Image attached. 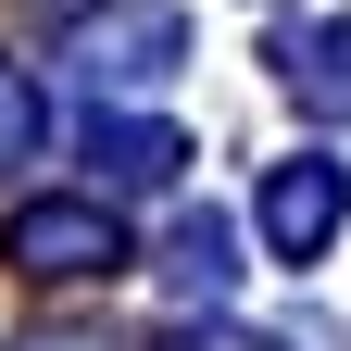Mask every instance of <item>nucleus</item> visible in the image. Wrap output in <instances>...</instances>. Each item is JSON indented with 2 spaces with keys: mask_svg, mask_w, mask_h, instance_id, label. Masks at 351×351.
<instances>
[{
  "mask_svg": "<svg viewBox=\"0 0 351 351\" xmlns=\"http://www.w3.org/2000/svg\"><path fill=\"white\" fill-rule=\"evenodd\" d=\"M176 63H189V25H176L163 13V0H151V13H88L75 25V88H88V101H101V88H163Z\"/></svg>",
  "mask_w": 351,
  "mask_h": 351,
  "instance_id": "obj_2",
  "label": "nucleus"
},
{
  "mask_svg": "<svg viewBox=\"0 0 351 351\" xmlns=\"http://www.w3.org/2000/svg\"><path fill=\"white\" fill-rule=\"evenodd\" d=\"M276 75H289V101L314 113V125H351V13L289 25V38H276Z\"/></svg>",
  "mask_w": 351,
  "mask_h": 351,
  "instance_id": "obj_4",
  "label": "nucleus"
},
{
  "mask_svg": "<svg viewBox=\"0 0 351 351\" xmlns=\"http://www.w3.org/2000/svg\"><path fill=\"white\" fill-rule=\"evenodd\" d=\"M38 138H51V113H38L25 63H0V176H13V163H38Z\"/></svg>",
  "mask_w": 351,
  "mask_h": 351,
  "instance_id": "obj_7",
  "label": "nucleus"
},
{
  "mask_svg": "<svg viewBox=\"0 0 351 351\" xmlns=\"http://www.w3.org/2000/svg\"><path fill=\"white\" fill-rule=\"evenodd\" d=\"M25 13H51V25H63V13H88V0H25Z\"/></svg>",
  "mask_w": 351,
  "mask_h": 351,
  "instance_id": "obj_9",
  "label": "nucleus"
},
{
  "mask_svg": "<svg viewBox=\"0 0 351 351\" xmlns=\"http://www.w3.org/2000/svg\"><path fill=\"white\" fill-rule=\"evenodd\" d=\"M163 289L176 301H226L239 289V226L226 213H176L163 226Z\"/></svg>",
  "mask_w": 351,
  "mask_h": 351,
  "instance_id": "obj_6",
  "label": "nucleus"
},
{
  "mask_svg": "<svg viewBox=\"0 0 351 351\" xmlns=\"http://www.w3.org/2000/svg\"><path fill=\"white\" fill-rule=\"evenodd\" d=\"M0 263L38 289H75V276H113L125 263V226H113V201L101 189H75V201H25L13 226H0Z\"/></svg>",
  "mask_w": 351,
  "mask_h": 351,
  "instance_id": "obj_1",
  "label": "nucleus"
},
{
  "mask_svg": "<svg viewBox=\"0 0 351 351\" xmlns=\"http://www.w3.org/2000/svg\"><path fill=\"white\" fill-rule=\"evenodd\" d=\"M88 163H101V189H176L189 138L151 125V113H88Z\"/></svg>",
  "mask_w": 351,
  "mask_h": 351,
  "instance_id": "obj_5",
  "label": "nucleus"
},
{
  "mask_svg": "<svg viewBox=\"0 0 351 351\" xmlns=\"http://www.w3.org/2000/svg\"><path fill=\"white\" fill-rule=\"evenodd\" d=\"M263 251H276V263H314L326 239H339V213H351V176L326 163V151H301V163H276V176H263Z\"/></svg>",
  "mask_w": 351,
  "mask_h": 351,
  "instance_id": "obj_3",
  "label": "nucleus"
},
{
  "mask_svg": "<svg viewBox=\"0 0 351 351\" xmlns=\"http://www.w3.org/2000/svg\"><path fill=\"white\" fill-rule=\"evenodd\" d=\"M163 351H276V339H251V326H213V314H201V326H176Z\"/></svg>",
  "mask_w": 351,
  "mask_h": 351,
  "instance_id": "obj_8",
  "label": "nucleus"
}]
</instances>
